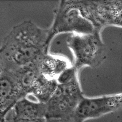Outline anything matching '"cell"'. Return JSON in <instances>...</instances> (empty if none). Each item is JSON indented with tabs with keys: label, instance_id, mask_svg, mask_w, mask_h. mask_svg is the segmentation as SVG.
Masks as SVG:
<instances>
[{
	"label": "cell",
	"instance_id": "1",
	"mask_svg": "<svg viewBox=\"0 0 122 122\" xmlns=\"http://www.w3.org/2000/svg\"><path fill=\"white\" fill-rule=\"evenodd\" d=\"M100 32L96 30L88 34H72L67 38V46L74 57L72 65L78 70L85 67H99L107 58V47Z\"/></svg>",
	"mask_w": 122,
	"mask_h": 122
},
{
	"label": "cell",
	"instance_id": "2",
	"mask_svg": "<svg viewBox=\"0 0 122 122\" xmlns=\"http://www.w3.org/2000/svg\"><path fill=\"white\" fill-rule=\"evenodd\" d=\"M48 28L53 38L64 33L88 34L96 30L82 14L77 1H61L54 11L53 21Z\"/></svg>",
	"mask_w": 122,
	"mask_h": 122
},
{
	"label": "cell",
	"instance_id": "3",
	"mask_svg": "<svg viewBox=\"0 0 122 122\" xmlns=\"http://www.w3.org/2000/svg\"><path fill=\"white\" fill-rule=\"evenodd\" d=\"M78 77L62 85H58L46 106V118H63L72 116L84 97Z\"/></svg>",
	"mask_w": 122,
	"mask_h": 122
},
{
	"label": "cell",
	"instance_id": "4",
	"mask_svg": "<svg viewBox=\"0 0 122 122\" xmlns=\"http://www.w3.org/2000/svg\"><path fill=\"white\" fill-rule=\"evenodd\" d=\"M83 16L98 30L106 26H122V0L78 1Z\"/></svg>",
	"mask_w": 122,
	"mask_h": 122
},
{
	"label": "cell",
	"instance_id": "5",
	"mask_svg": "<svg viewBox=\"0 0 122 122\" xmlns=\"http://www.w3.org/2000/svg\"><path fill=\"white\" fill-rule=\"evenodd\" d=\"M49 29H43L31 20L14 26L3 41L5 46L33 47L49 50L53 39Z\"/></svg>",
	"mask_w": 122,
	"mask_h": 122
},
{
	"label": "cell",
	"instance_id": "6",
	"mask_svg": "<svg viewBox=\"0 0 122 122\" xmlns=\"http://www.w3.org/2000/svg\"><path fill=\"white\" fill-rule=\"evenodd\" d=\"M121 93L95 97H84L72 115L75 122H84L120 110L122 106Z\"/></svg>",
	"mask_w": 122,
	"mask_h": 122
},
{
	"label": "cell",
	"instance_id": "7",
	"mask_svg": "<svg viewBox=\"0 0 122 122\" xmlns=\"http://www.w3.org/2000/svg\"><path fill=\"white\" fill-rule=\"evenodd\" d=\"M10 112L19 118H46V103L40 101L33 94H28L17 101Z\"/></svg>",
	"mask_w": 122,
	"mask_h": 122
},
{
	"label": "cell",
	"instance_id": "8",
	"mask_svg": "<svg viewBox=\"0 0 122 122\" xmlns=\"http://www.w3.org/2000/svg\"><path fill=\"white\" fill-rule=\"evenodd\" d=\"M25 96L11 72L3 71L0 75V101L9 112L19 99Z\"/></svg>",
	"mask_w": 122,
	"mask_h": 122
},
{
	"label": "cell",
	"instance_id": "9",
	"mask_svg": "<svg viewBox=\"0 0 122 122\" xmlns=\"http://www.w3.org/2000/svg\"><path fill=\"white\" fill-rule=\"evenodd\" d=\"M37 65L41 75L55 80L61 73L72 65L65 57L49 52L44 54L38 61Z\"/></svg>",
	"mask_w": 122,
	"mask_h": 122
},
{
	"label": "cell",
	"instance_id": "10",
	"mask_svg": "<svg viewBox=\"0 0 122 122\" xmlns=\"http://www.w3.org/2000/svg\"><path fill=\"white\" fill-rule=\"evenodd\" d=\"M5 120L7 122H46V118L25 119L19 118L14 117L9 112L6 115Z\"/></svg>",
	"mask_w": 122,
	"mask_h": 122
},
{
	"label": "cell",
	"instance_id": "11",
	"mask_svg": "<svg viewBox=\"0 0 122 122\" xmlns=\"http://www.w3.org/2000/svg\"><path fill=\"white\" fill-rule=\"evenodd\" d=\"M46 122H75L72 116L63 118H46Z\"/></svg>",
	"mask_w": 122,
	"mask_h": 122
},
{
	"label": "cell",
	"instance_id": "12",
	"mask_svg": "<svg viewBox=\"0 0 122 122\" xmlns=\"http://www.w3.org/2000/svg\"><path fill=\"white\" fill-rule=\"evenodd\" d=\"M8 112L0 101V122L5 121V116Z\"/></svg>",
	"mask_w": 122,
	"mask_h": 122
},
{
	"label": "cell",
	"instance_id": "13",
	"mask_svg": "<svg viewBox=\"0 0 122 122\" xmlns=\"http://www.w3.org/2000/svg\"><path fill=\"white\" fill-rule=\"evenodd\" d=\"M2 70H1V68H0V74H1V73H2Z\"/></svg>",
	"mask_w": 122,
	"mask_h": 122
},
{
	"label": "cell",
	"instance_id": "14",
	"mask_svg": "<svg viewBox=\"0 0 122 122\" xmlns=\"http://www.w3.org/2000/svg\"><path fill=\"white\" fill-rule=\"evenodd\" d=\"M6 122V121H3V122Z\"/></svg>",
	"mask_w": 122,
	"mask_h": 122
}]
</instances>
